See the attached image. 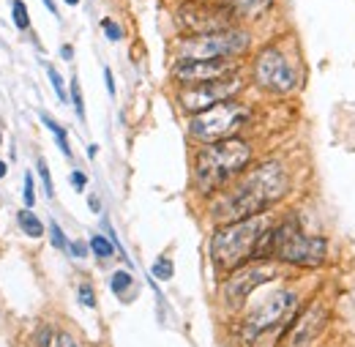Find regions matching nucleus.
I'll return each instance as SVG.
<instances>
[{
  "mask_svg": "<svg viewBox=\"0 0 355 347\" xmlns=\"http://www.w3.org/2000/svg\"><path fill=\"white\" fill-rule=\"evenodd\" d=\"M290 170L279 159H266L254 164L249 173L235 178L232 189H224L211 203V219L219 224L241 221L249 217L268 214L276 203H282L290 194Z\"/></svg>",
  "mask_w": 355,
  "mask_h": 347,
  "instance_id": "1",
  "label": "nucleus"
},
{
  "mask_svg": "<svg viewBox=\"0 0 355 347\" xmlns=\"http://www.w3.org/2000/svg\"><path fill=\"white\" fill-rule=\"evenodd\" d=\"M254 159V145L243 137H230L222 142H208L200 145L194 153V167H191V183L194 192L202 197H216L227 189L235 178L246 173V167Z\"/></svg>",
  "mask_w": 355,
  "mask_h": 347,
  "instance_id": "2",
  "label": "nucleus"
},
{
  "mask_svg": "<svg viewBox=\"0 0 355 347\" xmlns=\"http://www.w3.org/2000/svg\"><path fill=\"white\" fill-rule=\"evenodd\" d=\"M276 219L270 214H260V217L241 219V221H230V224H219L211 235V262L222 271V273H232L243 265L257 260V249L260 241L268 232V227Z\"/></svg>",
  "mask_w": 355,
  "mask_h": 347,
  "instance_id": "3",
  "label": "nucleus"
},
{
  "mask_svg": "<svg viewBox=\"0 0 355 347\" xmlns=\"http://www.w3.org/2000/svg\"><path fill=\"white\" fill-rule=\"evenodd\" d=\"M301 309H304V304H301V293L298 290L279 287L268 298H263L260 304L246 309V314L235 325V337L243 347H252L254 342H260L263 337L273 334V331H279V337H282L290 328V323L298 317Z\"/></svg>",
  "mask_w": 355,
  "mask_h": 347,
  "instance_id": "4",
  "label": "nucleus"
},
{
  "mask_svg": "<svg viewBox=\"0 0 355 347\" xmlns=\"http://www.w3.org/2000/svg\"><path fill=\"white\" fill-rule=\"evenodd\" d=\"M252 107L238 101V99H230L222 101L200 115H191L189 118V137L208 145V142H222L230 137H241V131L249 126L252 121Z\"/></svg>",
  "mask_w": 355,
  "mask_h": 347,
  "instance_id": "5",
  "label": "nucleus"
},
{
  "mask_svg": "<svg viewBox=\"0 0 355 347\" xmlns=\"http://www.w3.org/2000/svg\"><path fill=\"white\" fill-rule=\"evenodd\" d=\"M252 80L266 93L290 96L293 90H298L301 71H298V63L279 44H268L257 52V58L252 63Z\"/></svg>",
  "mask_w": 355,
  "mask_h": 347,
  "instance_id": "6",
  "label": "nucleus"
},
{
  "mask_svg": "<svg viewBox=\"0 0 355 347\" xmlns=\"http://www.w3.org/2000/svg\"><path fill=\"white\" fill-rule=\"evenodd\" d=\"M252 44V36L241 28H230L205 36H186L175 46L178 60H235Z\"/></svg>",
  "mask_w": 355,
  "mask_h": 347,
  "instance_id": "7",
  "label": "nucleus"
},
{
  "mask_svg": "<svg viewBox=\"0 0 355 347\" xmlns=\"http://www.w3.org/2000/svg\"><path fill=\"white\" fill-rule=\"evenodd\" d=\"M178 25L189 36H205L235 28V14L230 3H208V0H189L178 8Z\"/></svg>",
  "mask_w": 355,
  "mask_h": 347,
  "instance_id": "8",
  "label": "nucleus"
},
{
  "mask_svg": "<svg viewBox=\"0 0 355 347\" xmlns=\"http://www.w3.org/2000/svg\"><path fill=\"white\" fill-rule=\"evenodd\" d=\"M276 273H279V271H276V262H268V260L249 262V265H243V268L227 273V279H224V285H222V304L227 306V309H232V312L243 309L246 298H249L257 287H263L266 282H270Z\"/></svg>",
  "mask_w": 355,
  "mask_h": 347,
  "instance_id": "9",
  "label": "nucleus"
},
{
  "mask_svg": "<svg viewBox=\"0 0 355 347\" xmlns=\"http://www.w3.org/2000/svg\"><path fill=\"white\" fill-rule=\"evenodd\" d=\"M243 90V80L238 74L232 77H224L216 83H205V85H191V87H180L178 90V107L186 112V115H200L222 101L230 99H238V93Z\"/></svg>",
  "mask_w": 355,
  "mask_h": 347,
  "instance_id": "10",
  "label": "nucleus"
},
{
  "mask_svg": "<svg viewBox=\"0 0 355 347\" xmlns=\"http://www.w3.org/2000/svg\"><path fill=\"white\" fill-rule=\"evenodd\" d=\"M328 320H331V314H328L325 301L314 298L309 304H304L298 317L290 323V328L279 337L276 347H314L328 331Z\"/></svg>",
  "mask_w": 355,
  "mask_h": 347,
  "instance_id": "11",
  "label": "nucleus"
},
{
  "mask_svg": "<svg viewBox=\"0 0 355 347\" xmlns=\"http://www.w3.org/2000/svg\"><path fill=\"white\" fill-rule=\"evenodd\" d=\"M273 262H284V265H295V268H306V271L320 268L328 262V238L298 230L290 238H284Z\"/></svg>",
  "mask_w": 355,
  "mask_h": 347,
  "instance_id": "12",
  "label": "nucleus"
},
{
  "mask_svg": "<svg viewBox=\"0 0 355 347\" xmlns=\"http://www.w3.org/2000/svg\"><path fill=\"white\" fill-rule=\"evenodd\" d=\"M232 74H238L235 60H178L173 66V80L180 87L216 83V80L232 77Z\"/></svg>",
  "mask_w": 355,
  "mask_h": 347,
  "instance_id": "13",
  "label": "nucleus"
},
{
  "mask_svg": "<svg viewBox=\"0 0 355 347\" xmlns=\"http://www.w3.org/2000/svg\"><path fill=\"white\" fill-rule=\"evenodd\" d=\"M273 0H230V8L238 19H254L260 14H266Z\"/></svg>",
  "mask_w": 355,
  "mask_h": 347,
  "instance_id": "14",
  "label": "nucleus"
},
{
  "mask_svg": "<svg viewBox=\"0 0 355 347\" xmlns=\"http://www.w3.org/2000/svg\"><path fill=\"white\" fill-rule=\"evenodd\" d=\"M110 290H112L121 301H129V298H132V290H134L132 271H115V273L110 276Z\"/></svg>",
  "mask_w": 355,
  "mask_h": 347,
  "instance_id": "15",
  "label": "nucleus"
},
{
  "mask_svg": "<svg viewBox=\"0 0 355 347\" xmlns=\"http://www.w3.org/2000/svg\"><path fill=\"white\" fill-rule=\"evenodd\" d=\"M17 224H19V230L28 235V238H42L44 235V221L36 217L31 208H25V211H19L17 214Z\"/></svg>",
  "mask_w": 355,
  "mask_h": 347,
  "instance_id": "16",
  "label": "nucleus"
},
{
  "mask_svg": "<svg viewBox=\"0 0 355 347\" xmlns=\"http://www.w3.org/2000/svg\"><path fill=\"white\" fill-rule=\"evenodd\" d=\"M42 124H44L46 129L55 134V139H58V148H60V153L66 156V159H71V145H69V134H66V129L55 121V118H49L46 112H42Z\"/></svg>",
  "mask_w": 355,
  "mask_h": 347,
  "instance_id": "17",
  "label": "nucleus"
},
{
  "mask_svg": "<svg viewBox=\"0 0 355 347\" xmlns=\"http://www.w3.org/2000/svg\"><path fill=\"white\" fill-rule=\"evenodd\" d=\"M88 246H90V252H93L98 260H110V257L115 255V246H112V241H110L107 235H101V232L90 235Z\"/></svg>",
  "mask_w": 355,
  "mask_h": 347,
  "instance_id": "18",
  "label": "nucleus"
},
{
  "mask_svg": "<svg viewBox=\"0 0 355 347\" xmlns=\"http://www.w3.org/2000/svg\"><path fill=\"white\" fill-rule=\"evenodd\" d=\"M150 273H153V279H159V282H170V279L175 276V265H173L170 257H159V260L153 262Z\"/></svg>",
  "mask_w": 355,
  "mask_h": 347,
  "instance_id": "19",
  "label": "nucleus"
},
{
  "mask_svg": "<svg viewBox=\"0 0 355 347\" xmlns=\"http://www.w3.org/2000/svg\"><path fill=\"white\" fill-rule=\"evenodd\" d=\"M69 96H71V104H74L77 118L85 121V99H83V90H80V80H77V77H71V90H69Z\"/></svg>",
  "mask_w": 355,
  "mask_h": 347,
  "instance_id": "20",
  "label": "nucleus"
},
{
  "mask_svg": "<svg viewBox=\"0 0 355 347\" xmlns=\"http://www.w3.org/2000/svg\"><path fill=\"white\" fill-rule=\"evenodd\" d=\"M11 11H14V25H17L19 31H28V28H31V17H28L25 3H22V0H14V3H11Z\"/></svg>",
  "mask_w": 355,
  "mask_h": 347,
  "instance_id": "21",
  "label": "nucleus"
},
{
  "mask_svg": "<svg viewBox=\"0 0 355 347\" xmlns=\"http://www.w3.org/2000/svg\"><path fill=\"white\" fill-rule=\"evenodd\" d=\"M49 241H52V246H55V249H60V252H63V249H69V238H66L63 227H60L55 219L49 221Z\"/></svg>",
  "mask_w": 355,
  "mask_h": 347,
  "instance_id": "22",
  "label": "nucleus"
},
{
  "mask_svg": "<svg viewBox=\"0 0 355 347\" xmlns=\"http://www.w3.org/2000/svg\"><path fill=\"white\" fill-rule=\"evenodd\" d=\"M77 298H80V304L85 306V309H96V290H93V285L90 282H80V287H77Z\"/></svg>",
  "mask_w": 355,
  "mask_h": 347,
  "instance_id": "23",
  "label": "nucleus"
},
{
  "mask_svg": "<svg viewBox=\"0 0 355 347\" xmlns=\"http://www.w3.org/2000/svg\"><path fill=\"white\" fill-rule=\"evenodd\" d=\"M22 200L28 208L36 205V183H33V173H25V180H22Z\"/></svg>",
  "mask_w": 355,
  "mask_h": 347,
  "instance_id": "24",
  "label": "nucleus"
},
{
  "mask_svg": "<svg viewBox=\"0 0 355 347\" xmlns=\"http://www.w3.org/2000/svg\"><path fill=\"white\" fill-rule=\"evenodd\" d=\"M36 170H39V178H42V183H44L46 197L52 200V197H55V183H52V175H49V167H46L44 159H39V162H36Z\"/></svg>",
  "mask_w": 355,
  "mask_h": 347,
  "instance_id": "25",
  "label": "nucleus"
},
{
  "mask_svg": "<svg viewBox=\"0 0 355 347\" xmlns=\"http://www.w3.org/2000/svg\"><path fill=\"white\" fill-rule=\"evenodd\" d=\"M46 77H49V83H52V87H55L58 99H60V101H66V99H69V93H66V85H63V77L58 74V69L46 66Z\"/></svg>",
  "mask_w": 355,
  "mask_h": 347,
  "instance_id": "26",
  "label": "nucleus"
},
{
  "mask_svg": "<svg viewBox=\"0 0 355 347\" xmlns=\"http://www.w3.org/2000/svg\"><path fill=\"white\" fill-rule=\"evenodd\" d=\"M101 31H104V36H107L110 42H121V39H123L121 25H118V22H112V19H101Z\"/></svg>",
  "mask_w": 355,
  "mask_h": 347,
  "instance_id": "27",
  "label": "nucleus"
},
{
  "mask_svg": "<svg viewBox=\"0 0 355 347\" xmlns=\"http://www.w3.org/2000/svg\"><path fill=\"white\" fill-rule=\"evenodd\" d=\"M52 347H80V342L74 339V334H69V331H58L55 345H52Z\"/></svg>",
  "mask_w": 355,
  "mask_h": 347,
  "instance_id": "28",
  "label": "nucleus"
},
{
  "mask_svg": "<svg viewBox=\"0 0 355 347\" xmlns=\"http://www.w3.org/2000/svg\"><path fill=\"white\" fill-rule=\"evenodd\" d=\"M69 180H71V186H74L77 192H85V186H88V175L83 173V170H71Z\"/></svg>",
  "mask_w": 355,
  "mask_h": 347,
  "instance_id": "29",
  "label": "nucleus"
},
{
  "mask_svg": "<svg viewBox=\"0 0 355 347\" xmlns=\"http://www.w3.org/2000/svg\"><path fill=\"white\" fill-rule=\"evenodd\" d=\"M69 252H71L77 260H85L90 252V246L88 244H83V241H74V244H69Z\"/></svg>",
  "mask_w": 355,
  "mask_h": 347,
  "instance_id": "30",
  "label": "nucleus"
},
{
  "mask_svg": "<svg viewBox=\"0 0 355 347\" xmlns=\"http://www.w3.org/2000/svg\"><path fill=\"white\" fill-rule=\"evenodd\" d=\"M104 85H107V93L115 96V77H112V69L104 66Z\"/></svg>",
  "mask_w": 355,
  "mask_h": 347,
  "instance_id": "31",
  "label": "nucleus"
},
{
  "mask_svg": "<svg viewBox=\"0 0 355 347\" xmlns=\"http://www.w3.org/2000/svg\"><path fill=\"white\" fill-rule=\"evenodd\" d=\"M88 205H90V211H93V214H101V200H98L96 194H90L88 197Z\"/></svg>",
  "mask_w": 355,
  "mask_h": 347,
  "instance_id": "32",
  "label": "nucleus"
},
{
  "mask_svg": "<svg viewBox=\"0 0 355 347\" xmlns=\"http://www.w3.org/2000/svg\"><path fill=\"white\" fill-rule=\"evenodd\" d=\"M60 58H63V60H71V58H74V46H69V44H66V46L60 49Z\"/></svg>",
  "mask_w": 355,
  "mask_h": 347,
  "instance_id": "33",
  "label": "nucleus"
},
{
  "mask_svg": "<svg viewBox=\"0 0 355 347\" xmlns=\"http://www.w3.org/2000/svg\"><path fill=\"white\" fill-rule=\"evenodd\" d=\"M42 3H44L46 8H49V11H52V17H58V6H55V3H52V0H42Z\"/></svg>",
  "mask_w": 355,
  "mask_h": 347,
  "instance_id": "34",
  "label": "nucleus"
},
{
  "mask_svg": "<svg viewBox=\"0 0 355 347\" xmlns=\"http://www.w3.org/2000/svg\"><path fill=\"white\" fill-rule=\"evenodd\" d=\"M96 153H98V145H88V159H96Z\"/></svg>",
  "mask_w": 355,
  "mask_h": 347,
  "instance_id": "35",
  "label": "nucleus"
},
{
  "mask_svg": "<svg viewBox=\"0 0 355 347\" xmlns=\"http://www.w3.org/2000/svg\"><path fill=\"white\" fill-rule=\"evenodd\" d=\"M6 173H8V164H6V162H0V178H3Z\"/></svg>",
  "mask_w": 355,
  "mask_h": 347,
  "instance_id": "36",
  "label": "nucleus"
},
{
  "mask_svg": "<svg viewBox=\"0 0 355 347\" xmlns=\"http://www.w3.org/2000/svg\"><path fill=\"white\" fill-rule=\"evenodd\" d=\"M66 3H69V6H80V0H66Z\"/></svg>",
  "mask_w": 355,
  "mask_h": 347,
  "instance_id": "37",
  "label": "nucleus"
}]
</instances>
